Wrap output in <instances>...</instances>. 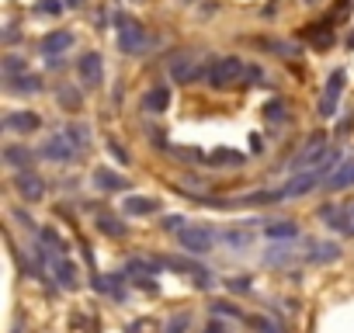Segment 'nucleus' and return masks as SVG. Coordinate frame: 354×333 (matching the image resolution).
<instances>
[{"mask_svg":"<svg viewBox=\"0 0 354 333\" xmlns=\"http://www.w3.org/2000/svg\"><path fill=\"white\" fill-rule=\"evenodd\" d=\"M243 73H247V66L240 56H216L205 70V80H209V87L223 91V87H236L243 80Z\"/></svg>","mask_w":354,"mask_h":333,"instance_id":"f257e3e1","label":"nucleus"},{"mask_svg":"<svg viewBox=\"0 0 354 333\" xmlns=\"http://www.w3.org/2000/svg\"><path fill=\"white\" fill-rule=\"evenodd\" d=\"M115 25H118V49H122L125 56L142 53V46H146V28H142L136 18H129L125 11H115Z\"/></svg>","mask_w":354,"mask_h":333,"instance_id":"f03ea898","label":"nucleus"},{"mask_svg":"<svg viewBox=\"0 0 354 333\" xmlns=\"http://www.w3.org/2000/svg\"><path fill=\"white\" fill-rule=\"evenodd\" d=\"M177 240H181V247L188 250V254H209L212 250V243L219 240V233H212L209 226H185L181 233H177Z\"/></svg>","mask_w":354,"mask_h":333,"instance_id":"7ed1b4c3","label":"nucleus"},{"mask_svg":"<svg viewBox=\"0 0 354 333\" xmlns=\"http://www.w3.org/2000/svg\"><path fill=\"white\" fill-rule=\"evenodd\" d=\"M167 77H170L174 84H195V80L202 77V66H198V59H195L192 53H177V56L167 63Z\"/></svg>","mask_w":354,"mask_h":333,"instance_id":"20e7f679","label":"nucleus"},{"mask_svg":"<svg viewBox=\"0 0 354 333\" xmlns=\"http://www.w3.org/2000/svg\"><path fill=\"white\" fill-rule=\"evenodd\" d=\"M77 73H80V84H84L87 91H94V87L104 84V59H101L97 53H84V56L77 59Z\"/></svg>","mask_w":354,"mask_h":333,"instance_id":"39448f33","label":"nucleus"},{"mask_svg":"<svg viewBox=\"0 0 354 333\" xmlns=\"http://www.w3.org/2000/svg\"><path fill=\"white\" fill-rule=\"evenodd\" d=\"M344 80H347L344 70H333V73H330L326 91H323V97H319V118H333V115H337V104H340V94H344Z\"/></svg>","mask_w":354,"mask_h":333,"instance_id":"423d86ee","label":"nucleus"},{"mask_svg":"<svg viewBox=\"0 0 354 333\" xmlns=\"http://www.w3.org/2000/svg\"><path fill=\"white\" fill-rule=\"evenodd\" d=\"M319 156H326V135L323 132H316V135H309V142L292 156V163H288V171H306V163H316Z\"/></svg>","mask_w":354,"mask_h":333,"instance_id":"0eeeda50","label":"nucleus"},{"mask_svg":"<svg viewBox=\"0 0 354 333\" xmlns=\"http://www.w3.org/2000/svg\"><path fill=\"white\" fill-rule=\"evenodd\" d=\"M319 219L323 226L344 233V236H354V222H351V205H323L319 209Z\"/></svg>","mask_w":354,"mask_h":333,"instance_id":"6e6552de","label":"nucleus"},{"mask_svg":"<svg viewBox=\"0 0 354 333\" xmlns=\"http://www.w3.org/2000/svg\"><path fill=\"white\" fill-rule=\"evenodd\" d=\"M77 153H80V149L66 139V132L46 139V146H42V156H46V160H56V163H70V160H77Z\"/></svg>","mask_w":354,"mask_h":333,"instance_id":"1a4fd4ad","label":"nucleus"},{"mask_svg":"<svg viewBox=\"0 0 354 333\" xmlns=\"http://www.w3.org/2000/svg\"><path fill=\"white\" fill-rule=\"evenodd\" d=\"M15 191H18L25 202H39V198H46V181H42L35 171H21V174L15 178Z\"/></svg>","mask_w":354,"mask_h":333,"instance_id":"9d476101","label":"nucleus"},{"mask_svg":"<svg viewBox=\"0 0 354 333\" xmlns=\"http://www.w3.org/2000/svg\"><path fill=\"white\" fill-rule=\"evenodd\" d=\"M0 156H4V163L15 166L18 174H21V171H32V163H35V153H32L28 146H21V142H8Z\"/></svg>","mask_w":354,"mask_h":333,"instance_id":"9b49d317","label":"nucleus"},{"mask_svg":"<svg viewBox=\"0 0 354 333\" xmlns=\"http://www.w3.org/2000/svg\"><path fill=\"white\" fill-rule=\"evenodd\" d=\"M4 129L8 132H18V135H28V132H39L42 129V118L35 111H11L4 118Z\"/></svg>","mask_w":354,"mask_h":333,"instance_id":"f8f14e48","label":"nucleus"},{"mask_svg":"<svg viewBox=\"0 0 354 333\" xmlns=\"http://www.w3.org/2000/svg\"><path fill=\"white\" fill-rule=\"evenodd\" d=\"M49 267H53V274H56V281H59L63 288H77V285H80V271H77L73 260H66V254H56V257L49 260Z\"/></svg>","mask_w":354,"mask_h":333,"instance_id":"ddd939ff","label":"nucleus"},{"mask_svg":"<svg viewBox=\"0 0 354 333\" xmlns=\"http://www.w3.org/2000/svg\"><path fill=\"white\" fill-rule=\"evenodd\" d=\"M139 104H142V111H149V115H163V111L170 108V87H167V84L149 87V91L139 97Z\"/></svg>","mask_w":354,"mask_h":333,"instance_id":"4468645a","label":"nucleus"},{"mask_svg":"<svg viewBox=\"0 0 354 333\" xmlns=\"http://www.w3.org/2000/svg\"><path fill=\"white\" fill-rule=\"evenodd\" d=\"M70 46H73V32H66V28H56V32L42 35V42H39V49H42L46 56H59V53H66Z\"/></svg>","mask_w":354,"mask_h":333,"instance_id":"2eb2a0df","label":"nucleus"},{"mask_svg":"<svg viewBox=\"0 0 354 333\" xmlns=\"http://www.w3.org/2000/svg\"><path fill=\"white\" fill-rule=\"evenodd\" d=\"M4 87H8L11 94H39V91H42V77H39V73H18V77L4 80Z\"/></svg>","mask_w":354,"mask_h":333,"instance_id":"dca6fc26","label":"nucleus"},{"mask_svg":"<svg viewBox=\"0 0 354 333\" xmlns=\"http://www.w3.org/2000/svg\"><path fill=\"white\" fill-rule=\"evenodd\" d=\"M351 184H354V160L340 163L337 171L326 178V191H330V195H337V191H344V188H351Z\"/></svg>","mask_w":354,"mask_h":333,"instance_id":"f3484780","label":"nucleus"},{"mask_svg":"<svg viewBox=\"0 0 354 333\" xmlns=\"http://www.w3.org/2000/svg\"><path fill=\"white\" fill-rule=\"evenodd\" d=\"M333 21L326 18L323 25H309L306 32H302V39L309 42V46H316V49H326V46H333V28H330Z\"/></svg>","mask_w":354,"mask_h":333,"instance_id":"a211bd4d","label":"nucleus"},{"mask_svg":"<svg viewBox=\"0 0 354 333\" xmlns=\"http://www.w3.org/2000/svg\"><path fill=\"white\" fill-rule=\"evenodd\" d=\"M94 184H97V191H129V188H132L129 178L111 174V171H97V174H94Z\"/></svg>","mask_w":354,"mask_h":333,"instance_id":"6ab92c4d","label":"nucleus"},{"mask_svg":"<svg viewBox=\"0 0 354 333\" xmlns=\"http://www.w3.org/2000/svg\"><path fill=\"white\" fill-rule=\"evenodd\" d=\"M125 212L129 216H153V212H160V202L156 198H136V195H129L125 198Z\"/></svg>","mask_w":354,"mask_h":333,"instance_id":"aec40b11","label":"nucleus"},{"mask_svg":"<svg viewBox=\"0 0 354 333\" xmlns=\"http://www.w3.org/2000/svg\"><path fill=\"white\" fill-rule=\"evenodd\" d=\"M97 229L101 233H108V236H115V240H122V236H129V226L118 219V216H97Z\"/></svg>","mask_w":354,"mask_h":333,"instance_id":"412c9836","label":"nucleus"},{"mask_svg":"<svg viewBox=\"0 0 354 333\" xmlns=\"http://www.w3.org/2000/svg\"><path fill=\"white\" fill-rule=\"evenodd\" d=\"M264 233H268L271 240H295V236H299V226L288 222V219H278V222H268Z\"/></svg>","mask_w":354,"mask_h":333,"instance_id":"4be33fe9","label":"nucleus"},{"mask_svg":"<svg viewBox=\"0 0 354 333\" xmlns=\"http://www.w3.org/2000/svg\"><path fill=\"white\" fill-rule=\"evenodd\" d=\"M219 240H223L226 247H233V250H250L254 233H250V229H247V233H240V229H226V233H219Z\"/></svg>","mask_w":354,"mask_h":333,"instance_id":"5701e85b","label":"nucleus"},{"mask_svg":"<svg viewBox=\"0 0 354 333\" xmlns=\"http://www.w3.org/2000/svg\"><path fill=\"white\" fill-rule=\"evenodd\" d=\"M56 97H59V104H63L66 111H77L80 101H84V94H80L77 87H66V84H56Z\"/></svg>","mask_w":354,"mask_h":333,"instance_id":"b1692460","label":"nucleus"},{"mask_svg":"<svg viewBox=\"0 0 354 333\" xmlns=\"http://www.w3.org/2000/svg\"><path fill=\"white\" fill-rule=\"evenodd\" d=\"M337 257H340L337 243H313V254H309L313 264H326V260H337Z\"/></svg>","mask_w":354,"mask_h":333,"instance_id":"393cba45","label":"nucleus"},{"mask_svg":"<svg viewBox=\"0 0 354 333\" xmlns=\"http://www.w3.org/2000/svg\"><path fill=\"white\" fill-rule=\"evenodd\" d=\"M66 139H70L77 149H87V142H91V129L80 125V122H70V125H66Z\"/></svg>","mask_w":354,"mask_h":333,"instance_id":"a878e982","label":"nucleus"},{"mask_svg":"<svg viewBox=\"0 0 354 333\" xmlns=\"http://www.w3.org/2000/svg\"><path fill=\"white\" fill-rule=\"evenodd\" d=\"M18 73H28V59L25 56H4V80H11V77H18Z\"/></svg>","mask_w":354,"mask_h":333,"instance_id":"bb28decb","label":"nucleus"},{"mask_svg":"<svg viewBox=\"0 0 354 333\" xmlns=\"http://www.w3.org/2000/svg\"><path fill=\"white\" fill-rule=\"evenodd\" d=\"M39 240L49 247V250H56V254H66V240L53 229V226H46V229H39Z\"/></svg>","mask_w":354,"mask_h":333,"instance_id":"cd10ccee","label":"nucleus"},{"mask_svg":"<svg viewBox=\"0 0 354 333\" xmlns=\"http://www.w3.org/2000/svg\"><path fill=\"white\" fill-rule=\"evenodd\" d=\"M209 160H212V163H233V166H240V163H243V153H233V149H216Z\"/></svg>","mask_w":354,"mask_h":333,"instance_id":"c85d7f7f","label":"nucleus"},{"mask_svg":"<svg viewBox=\"0 0 354 333\" xmlns=\"http://www.w3.org/2000/svg\"><path fill=\"white\" fill-rule=\"evenodd\" d=\"M292 260V254H288V247H274L271 254H268V264L274 267V264H288Z\"/></svg>","mask_w":354,"mask_h":333,"instance_id":"c756f323","label":"nucleus"},{"mask_svg":"<svg viewBox=\"0 0 354 333\" xmlns=\"http://www.w3.org/2000/svg\"><path fill=\"white\" fill-rule=\"evenodd\" d=\"M188 323H192V316H188V312L174 316V319H170V326H167V333H185V330H188Z\"/></svg>","mask_w":354,"mask_h":333,"instance_id":"7c9ffc66","label":"nucleus"},{"mask_svg":"<svg viewBox=\"0 0 354 333\" xmlns=\"http://www.w3.org/2000/svg\"><path fill=\"white\" fill-rule=\"evenodd\" d=\"M108 156H115V160H118L122 166L129 163V153H125V149L118 146V139H108Z\"/></svg>","mask_w":354,"mask_h":333,"instance_id":"2f4dec72","label":"nucleus"},{"mask_svg":"<svg viewBox=\"0 0 354 333\" xmlns=\"http://www.w3.org/2000/svg\"><path fill=\"white\" fill-rule=\"evenodd\" d=\"M181 222H185L181 216H167V219L160 222V229H163V233H181Z\"/></svg>","mask_w":354,"mask_h":333,"instance_id":"473e14b6","label":"nucleus"},{"mask_svg":"<svg viewBox=\"0 0 354 333\" xmlns=\"http://www.w3.org/2000/svg\"><path fill=\"white\" fill-rule=\"evenodd\" d=\"M285 118V104L281 101H271L268 104V122H281Z\"/></svg>","mask_w":354,"mask_h":333,"instance_id":"72a5a7b5","label":"nucleus"},{"mask_svg":"<svg viewBox=\"0 0 354 333\" xmlns=\"http://www.w3.org/2000/svg\"><path fill=\"white\" fill-rule=\"evenodd\" d=\"M192 281H195V285H198V288H212V274H209V271H205V267H198V271H195V274H192Z\"/></svg>","mask_w":354,"mask_h":333,"instance_id":"f704fd0d","label":"nucleus"},{"mask_svg":"<svg viewBox=\"0 0 354 333\" xmlns=\"http://www.w3.org/2000/svg\"><path fill=\"white\" fill-rule=\"evenodd\" d=\"M216 316H240V309H233V302H212Z\"/></svg>","mask_w":354,"mask_h":333,"instance_id":"c9c22d12","label":"nucleus"},{"mask_svg":"<svg viewBox=\"0 0 354 333\" xmlns=\"http://www.w3.org/2000/svg\"><path fill=\"white\" fill-rule=\"evenodd\" d=\"M230 288H233V292H250V278H243V274H240V278H233V281H230Z\"/></svg>","mask_w":354,"mask_h":333,"instance_id":"e433bc0d","label":"nucleus"},{"mask_svg":"<svg viewBox=\"0 0 354 333\" xmlns=\"http://www.w3.org/2000/svg\"><path fill=\"white\" fill-rule=\"evenodd\" d=\"M351 125H354V115H344V118H340V125H337V132L344 135V132H351Z\"/></svg>","mask_w":354,"mask_h":333,"instance_id":"4c0bfd02","label":"nucleus"},{"mask_svg":"<svg viewBox=\"0 0 354 333\" xmlns=\"http://www.w3.org/2000/svg\"><path fill=\"white\" fill-rule=\"evenodd\" d=\"M15 219H18L21 226H28V229H32V222H35V219H32L28 212H21V209H15Z\"/></svg>","mask_w":354,"mask_h":333,"instance_id":"58836bf2","label":"nucleus"},{"mask_svg":"<svg viewBox=\"0 0 354 333\" xmlns=\"http://www.w3.org/2000/svg\"><path fill=\"white\" fill-rule=\"evenodd\" d=\"M205 333H230V326H226V323H219V319H212Z\"/></svg>","mask_w":354,"mask_h":333,"instance_id":"ea45409f","label":"nucleus"},{"mask_svg":"<svg viewBox=\"0 0 354 333\" xmlns=\"http://www.w3.org/2000/svg\"><path fill=\"white\" fill-rule=\"evenodd\" d=\"M250 323H254V326H261V333H278V330H274L271 323H264V319H250Z\"/></svg>","mask_w":354,"mask_h":333,"instance_id":"a19ab883","label":"nucleus"},{"mask_svg":"<svg viewBox=\"0 0 354 333\" xmlns=\"http://www.w3.org/2000/svg\"><path fill=\"white\" fill-rule=\"evenodd\" d=\"M351 222H354V202H351Z\"/></svg>","mask_w":354,"mask_h":333,"instance_id":"79ce46f5","label":"nucleus"}]
</instances>
